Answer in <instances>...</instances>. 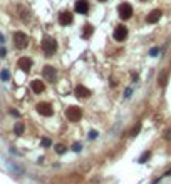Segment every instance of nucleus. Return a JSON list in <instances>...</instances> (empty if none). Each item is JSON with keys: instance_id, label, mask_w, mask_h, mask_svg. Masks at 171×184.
<instances>
[{"instance_id": "7", "label": "nucleus", "mask_w": 171, "mask_h": 184, "mask_svg": "<svg viewBox=\"0 0 171 184\" xmlns=\"http://www.w3.org/2000/svg\"><path fill=\"white\" fill-rule=\"evenodd\" d=\"M42 75H44L45 80L54 82V79H56V75H57V70L52 65H45V67H44V70H42Z\"/></svg>"}, {"instance_id": "3", "label": "nucleus", "mask_w": 171, "mask_h": 184, "mask_svg": "<svg viewBox=\"0 0 171 184\" xmlns=\"http://www.w3.org/2000/svg\"><path fill=\"white\" fill-rule=\"evenodd\" d=\"M14 44H15L17 49H25L29 45V37L24 32H15L14 34Z\"/></svg>"}, {"instance_id": "8", "label": "nucleus", "mask_w": 171, "mask_h": 184, "mask_svg": "<svg viewBox=\"0 0 171 184\" xmlns=\"http://www.w3.org/2000/svg\"><path fill=\"white\" fill-rule=\"evenodd\" d=\"M74 9H76L77 14H87L89 12V2L87 0H77L76 5H74Z\"/></svg>"}, {"instance_id": "29", "label": "nucleus", "mask_w": 171, "mask_h": 184, "mask_svg": "<svg viewBox=\"0 0 171 184\" xmlns=\"http://www.w3.org/2000/svg\"><path fill=\"white\" fill-rule=\"evenodd\" d=\"M99 2H108V0H99Z\"/></svg>"}, {"instance_id": "5", "label": "nucleus", "mask_w": 171, "mask_h": 184, "mask_svg": "<svg viewBox=\"0 0 171 184\" xmlns=\"http://www.w3.org/2000/svg\"><path fill=\"white\" fill-rule=\"evenodd\" d=\"M37 112L40 116H44V117H51L54 114V109H52V106L49 102H40V104H37Z\"/></svg>"}, {"instance_id": "21", "label": "nucleus", "mask_w": 171, "mask_h": 184, "mask_svg": "<svg viewBox=\"0 0 171 184\" xmlns=\"http://www.w3.org/2000/svg\"><path fill=\"white\" fill-rule=\"evenodd\" d=\"M82 149V144H79V142H74V146H72V151H76V152H79Z\"/></svg>"}, {"instance_id": "2", "label": "nucleus", "mask_w": 171, "mask_h": 184, "mask_svg": "<svg viewBox=\"0 0 171 184\" xmlns=\"http://www.w3.org/2000/svg\"><path fill=\"white\" fill-rule=\"evenodd\" d=\"M81 116H82V111H81V107H77V106H71V107L66 109V117H67L71 122H77L79 119H81Z\"/></svg>"}, {"instance_id": "28", "label": "nucleus", "mask_w": 171, "mask_h": 184, "mask_svg": "<svg viewBox=\"0 0 171 184\" xmlns=\"http://www.w3.org/2000/svg\"><path fill=\"white\" fill-rule=\"evenodd\" d=\"M0 42H4V35L2 34H0Z\"/></svg>"}, {"instance_id": "6", "label": "nucleus", "mask_w": 171, "mask_h": 184, "mask_svg": "<svg viewBox=\"0 0 171 184\" xmlns=\"http://www.w3.org/2000/svg\"><path fill=\"white\" fill-rule=\"evenodd\" d=\"M113 37H114V40H118V42L126 40V37H128V29H126V25H118L116 27L114 32H113Z\"/></svg>"}, {"instance_id": "4", "label": "nucleus", "mask_w": 171, "mask_h": 184, "mask_svg": "<svg viewBox=\"0 0 171 184\" xmlns=\"http://www.w3.org/2000/svg\"><path fill=\"white\" fill-rule=\"evenodd\" d=\"M118 14H119V17L121 19H124V20L131 19V15H133V7H131V4L123 2V4L118 7Z\"/></svg>"}, {"instance_id": "27", "label": "nucleus", "mask_w": 171, "mask_h": 184, "mask_svg": "<svg viewBox=\"0 0 171 184\" xmlns=\"http://www.w3.org/2000/svg\"><path fill=\"white\" fill-rule=\"evenodd\" d=\"M10 114H12V116H15V117H19V116H20V114L17 112V111H14V109H12V111H10Z\"/></svg>"}, {"instance_id": "11", "label": "nucleus", "mask_w": 171, "mask_h": 184, "mask_svg": "<svg viewBox=\"0 0 171 184\" xmlns=\"http://www.w3.org/2000/svg\"><path fill=\"white\" fill-rule=\"evenodd\" d=\"M161 15H163V14H161L159 9H156V10H151V12H149V15L146 17V22H148V24H156V22L161 19Z\"/></svg>"}, {"instance_id": "30", "label": "nucleus", "mask_w": 171, "mask_h": 184, "mask_svg": "<svg viewBox=\"0 0 171 184\" xmlns=\"http://www.w3.org/2000/svg\"><path fill=\"white\" fill-rule=\"evenodd\" d=\"M143 2H144V0H143Z\"/></svg>"}, {"instance_id": "12", "label": "nucleus", "mask_w": 171, "mask_h": 184, "mask_svg": "<svg viewBox=\"0 0 171 184\" xmlns=\"http://www.w3.org/2000/svg\"><path fill=\"white\" fill-rule=\"evenodd\" d=\"M76 96L77 97H82V99H87V97H91V91L84 86H77L76 87Z\"/></svg>"}, {"instance_id": "24", "label": "nucleus", "mask_w": 171, "mask_h": 184, "mask_svg": "<svg viewBox=\"0 0 171 184\" xmlns=\"http://www.w3.org/2000/svg\"><path fill=\"white\" fill-rule=\"evenodd\" d=\"M97 137V132H96V131H91V132H89V139H96Z\"/></svg>"}, {"instance_id": "16", "label": "nucleus", "mask_w": 171, "mask_h": 184, "mask_svg": "<svg viewBox=\"0 0 171 184\" xmlns=\"http://www.w3.org/2000/svg\"><path fill=\"white\" fill-rule=\"evenodd\" d=\"M139 131H141V122H138V124H136V127H133V131H131L129 136H133V137H134V136H138V134H139Z\"/></svg>"}, {"instance_id": "9", "label": "nucleus", "mask_w": 171, "mask_h": 184, "mask_svg": "<svg viewBox=\"0 0 171 184\" xmlns=\"http://www.w3.org/2000/svg\"><path fill=\"white\" fill-rule=\"evenodd\" d=\"M17 65H19V69H22L24 72H29L32 69V60L29 57H20L19 62H17Z\"/></svg>"}, {"instance_id": "25", "label": "nucleus", "mask_w": 171, "mask_h": 184, "mask_svg": "<svg viewBox=\"0 0 171 184\" xmlns=\"http://www.w3.org/2000/svg\"><path fill=\"white\" fill-rule=\"evenodd\" d=\"M165 139L171 141V131H166V132H165Z\"/></svg>"}, {"instance_id": "1", "label": "nucleus", "mask_w": 171, "mask_h": 184, "mask_svg": "<svg viewBox=\"0 0 171 184\" xmlns=\"http://www.w3.org/2000/svg\"><path fill=\"white\" fill-rule=\"evenodd\" d=\"M42 50L45 52L47 55H52V54L57 50V42H56V39H52V37H45V39L42 40Z\"/></svg>"}, {"instance_id": "14", "label": "nucleus", "mask_w": 171, "mask_h": 184, "mask_svg": "<svg viewBox=\"0 0 171 184\" xmlns=\"http://www.w3.org/2000/svg\"><path fill=\"white\" fill-rule=\"evenodd\" d=\"M92 32H94V27L91 25V24H86L82 29V37L84 39H89V37L92 35Z\"/></svg>"}, {"instance_id": "19", "label": "nucleus", "mask_w": 171, "mask_h": 184, "mask_svg": "<svg viewBox=\"0 0 171 184\" xmlns=\"http://www.w3.org/2000/svg\"><path fill=\"white\" fill-rule=\"evenodd\" d=\"M9 77H10V74H9L7 69H4V70L0 72V79H2V80H9Z\"/></svg>"}, {"instance_id": "18", "label": "nucleus", "mask_w": 171, "mask_h": 184, "mask_svg": "<svg viewBox=\"0 0 171 184\" xmlns=\"http://www.w3.org/2000/svg\"><path fill=\"white\" fill-rule=\"evenodd\" d=\"M66 149H67V147H66L64 144H57V146H56V152L57 154H64V152H66Z\"/></svg>"}, {"instance_id": "15", "label": "nucleus", "mask_w": 171, "mask_h": 184, "mask_svg": "<svg viewBox=\"0 0 171 184\" xmlns=\"http://www.w3.org/2000/svg\"><path fill=\"white\" fill-rule=\"evenodd\" d=\"M14 131H15V136H22V134H24V131H25V126H24L22 122H17Z\"/></svg>"}, {"instance_id": "20", "label": "nucleus", "mask_w": 171, "mask_h": 184, "mask_svg": "<svg viewBox=\"0 0 171 184\" xmlns=\"http://www.w3.org/2000/svg\"><path fill=\"white\" fill-rule=\"evenodd\" d=\"M149 156H151V152H149V151H146V152L139 157V162H144V161H148V159H149Z\"/></svg>"}, {"instance_id": "26", "label": "nucleus", "mask_w": 171, "mask_h": 184, "mask_svg": "<svg viewBox=\"0 0 171 184\" xmlns=\"http://www.w3.org/2000/svg\"><path fill=\"white\" fill-rule=\"evenodd\" d=\"M5 54H7V50L2 47V49H0V57H5Z\"/></svg>"}, {"instance_id": "17", "label": "nucleus", "mask_w": 171, "mask_h": 184, "mask_svg": "<svg viewBox=\"0 0 171 184\" xmlns=\"http://www.w3.org/2000/svg\"><path fill=\"white\" fill-rule=\"evenodd\" d=\"M166 79H168V72H163L159 75V86L163 87V86H166Z\"/></svg>"}, {"instance_id": "22", "label": "nucleus", "mask_w": 171, "mask_h": 184, "mask_svg": "<svg viewBox=\"0 0 171 184\" xmlns=\"http://www.w3.org/2000/svg\"><path fill=\"white\" fill-rule=\"evenodd\" d=\"M51 139H47V137H44L42 139V146H44V147H49V146H51Z\"/></svg>"}, {"instance_id": "23", "label": "nucleus", "mask_w": 171, "mask_h": 184, "mask_svg": "<svg viewBox=\"0 0 171 184\" xmlns=\"http://www.w3.org/2000/svg\"><path fill=\"white\" fill-rule=\"evenodd\" d=\"M158 52H159V49H158V47H154V49H151L149 55H151V57H156V55H158Z\"/></svg>"}, {"instance_id": "13", "label": "nucleus", "mask_w": 171, "mask_h": 184, "mask_svg": "<svg viewBox=\"0 0 171 184\" xmlns=\"http://www.w3.org/2000/svg\"><path fill=\"white\" fill-rule=\"evenodd\" d=\"M30 87H32V91L35 92V94H40V92H44V89H45V84L37 79V80H32Z\"/></svg>"}, {"instance_id": "10", "label": "nucleus", "mask_w": 171, "mask_h": 184, "mask_svg": "<svg viewBox=\"0 0 171 184\" xmlns=\"http://www.w3.org/2000/svg\"><path fill=\"white\" fill-rule=\"evenodd\" d=\"M72 20H74V17L71 12H62L59 15V24L61 25H69V24H72Z\"/></svg>"}]
</instances>
